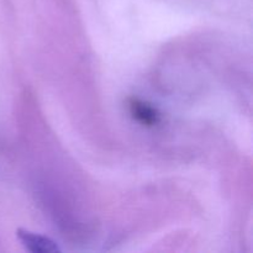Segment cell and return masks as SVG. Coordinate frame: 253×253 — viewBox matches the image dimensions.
I'll return each mask as SVG.
<instances>
[{"instance_id": "obj_2", "label": "cell", "mask_w": 253, "mask_h": 253, "mask_svg": "<svg viewBox=\"0 0 253 253\" xmlns=\"http://www.w3.org/2000/svg\"><path fill=\"white\" fill-rule=\"evenodd\" d=\"M130 114L136 121L145 126H155L160 123L161 114L157 109L140 99H131L128 101Z\"/></svg>"}, {"instance_id": "obj_1", "label": "cell", "mask_w": 253, "mask_h": 253, "mask_svg": "<svg viewBox=\"0 0 253 253\" xmlns=\"http://www.w3.org/2000/svg\"><path fill=\"white\" fill-rule=\"evenodd\" d=\"M17 237L21 241L22 246L32 253H53L59 251V247L51 239L27 230H19Z\"/></svg>"}]
</instances>
